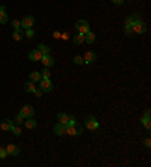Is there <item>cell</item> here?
<instances>
[{
    "label": "cell",
    "instance_id": "cell-1",
    "mask_svg": "<svg viewBox=\"0 0 151 167\" xmlns=\"http://www.w3.org/2000/svg\"><path fill=\"white\" fill-rule=\"evenodd\" d=\"M74 27H76L77 33H82V35H86L91 30V26H89V23L86 21V20H79V21H76Z\"/></svg>",
    "mask_w": 151,
    "mask_h": 167
},
{
    "label": "cell",
    "instance_id": "cell-2",
    "mask_svg": "<svg viewBox=\"0 0 151 167\" xmlns=\"http://www.w3.org/2000/svg\"><path fill=\"white\" fill-rule=\"evenodd\" d=\"M131 30H133V33H138V35H144L147 32V26H145V23L142 21V20H136V21H133L131 24Z\"/></svg>",
    "mask_w": 151,
    "mask_h": 167
},
{
    "label": "cell",
    "instance_id": "cell-3",
    "mask_svg": "<svg viewBox=\"0 0 151 167\" xmlns=\"http://www.w3.org/2000/svg\"><path fill=\"white\" fill-rule=\"evenodd\" d=\"M38 83H39V89L42 90V92H46V93L53 90V83H51L50 78H41Z\"/></svg>",
    "mask_w": 151,
    "mask_h": 167
},
{
    "label": "cell",
    "instance_id": "cell-4",
    "mask_svg": "<svg viewBox=\"0 0 151 167\" xmlns=\"http://www.w3.org/2000/svg\"><path fill=\"white\" fill-rule=\"evenodd\" d=\"M67 134H70V135H80L82 126L79 123H67Z\"/></svg>",
    "mask_w": 151,
    "mask_h": 167
},
{
    "label": "cell",
    "instance_id": "cell-5",
    "mask_svg": "<svg viewBox=\"0 0 151 167\" xmlns=\"http://www.w3.org/2000/svg\"><path fill=\"white\" fill-rule=\"evenodd\" d=\"M85 126L88 128V130H91V131H94V130H98V122H97V119L94 118V116H86L85 118Z\"/></svg>",
    "mask_w": 151,
    "mask_h": 167
},
{
    "label": "cell",
    "instance_id": "cell-6",
    "mask_svg": "<svg viewBox=\"0 0 151 167\" xmlns=\"http://www.w3.org/2000/svg\"><path fill=\"white\" fill-rule=\"evenodd\" d=\"M20 23H21V27H23V29H26V30H27V29H33L35 18H33L32 15H26V17H24V18Z\"/></svg>",
    "mask_w": 151,
    "mask_h": 167
},
{
    "label": "cell",
    "instance_id": "cell-7",
    "mask_svg": "<svg viewBox=\"0 0 151 167\" xmlns=\"http://www.w3.org/2000/svg\"><path fill=\"white\" fill-rule=\"evenodd\" d=\"M33 113H35V109L32 107V105H23L21 107V110H20V114L23 116L24 119H27V118H33Z\"/></svg>",
    "mask_w": 151,
    "mask_h": 167
},
{
    "label": "cell",
    "instance_id": "cell-8",
    "mask_svg": "<svg viewBox=\"0 0 151 167\" xmlns=\"http://www.w3.org/2000/svg\"><path fill=\"white\" fill-rule=\"evenodd\" d=\"M53 131H55V134H56V135H64V134H67V125H65V123L58 122L56 125H55Z\"/></svg>",
    "mask_w": 151,
    "mask_h": 167
},
{
    "label": "cell",
    "instance_id": "cell-9",
    "mask_svg": "<svg viewBox=\"0 0 151 167\" xmlns=\"http://www.w3.org/2000/svg\"><path fill=\"white\" fill-rule=\"evenodd\" d=\"M41 62H42V65L47 68H50V66H53L55 65V59L51 57L50 54H44L42 57H41Z\"/></svg>",
    "mask_w": 151,
    "mask_h": 167
},
{
    "label": "cell",
    "instance_id": "cell-10",
    "mask_svg": "<svg viewBox=\"0 0 151 167\" xmlns=\"http://www.w3.org/2000/svg\"><path fill=\"white\" fill-rule=\"evenodd\" d=\"M95 59H97V54H95L94 51L89 50V51H86L85 56H83V63H92Z\"/></svg>",
    "mask_w": 151,
    "mask_h": 167
},
{
    "label": "cell",
    "instance_id": "cell-11",
    "mask_svg": "<svg viewBox=\"0 0 151 167\" xmlns=\"http://www.w3.org/2000/svg\"><path fill=\"white\" fill-rule=\"evenodd\" d=\"M6 152H8V155H18L20 154V148L17 145H14V143H9L6 146Z\"/></svg>",
    "mask_w": 151,
    "mask_h": 167
},
{
    "label": "cell",
    "instance_id": "cell-12",
    "mask_svg": "<svg viewBox=\"0 0 151 167\" xmlns=\"http://www.w3.org/2000/svg\"><path fill=\"white\" fill-rule=\"evenodd\" d=\"M41 57H42V54L38 51V48L32 50V51L29 53V59H30L32 62H41Z\"/></svg>",
    "mask_w": 151,
    "mask_h": 167
},
{
    "label": "cell",
    "instance_id": "cell-13",
    "mask_svg": "<svg viewBox=\"0 0 151 167\" xmlns=\"http://www.w3.org/2000/svg\"><path fill=\"white\" fill-rule=\"evenodd\" d=\"M12 126H14V122L9 121V119H5V121H2V123H0V128L3 131H11Z\"/></svg>",
    "mask_w": 151,
    "mask_h": 167
},
{
    "label": "cell",
    "instance_id": "cell-14",
    "mask_svg": "<svg viewBox=\"0 0 151 167\" xmlns=\"http://www.w3.org/2000/svg\"><path fill=\"white\" fill-rule=\"evenodd\" d=\"M83 42H85V35L77 33V35H74V36H73V44H76V45H82Z\"/></svg>",
    "mask_w": 151,
    "mask_h": 167
},
{
    "label": "cell",
    "instance_id": "cell-15",
    "mask_svg": "<svg viewBox=\"0 0 151 167\" xmlns=\"http://www.w3.org/2000/svg\"><path fill=\"white\" fill-rule=\"evenodd\" d=\"M35 83L33 81H27V83H24V90L27 92V93H33L35 92Z\"/></svg>",
    "mask_w": 151,
    "mask_h": 167
},
{
    "label": "cell",
    "instance_id": "cell-16",
    "mask_svg": "<svg viewBox=\"0 0 151 167\" xmlns=\"http://www.w3.org/2000/svg\"><path fill=\"white\" fill-rule=\"evenodd\" d=\"M8 23V14L5 11V8H0V24H6Z\"/></svg>",
    "mask_w": 151,
    "mask_h": 167
},
{
    "label": "cell",
    "instance_id": "cell-17",
    "mask_svg": "<svg viewBox=\"0 0 151 167\" xmlns=\"http://www.w3.org/2000/svg\"><path fill=\"white\" fill-rule=\"evenodd\" d=\"M30 81H33V83H38L39 80H41V72H38V71H33V72H30Z\"/></svg>",
    "mask_w": 151,
    "mask_h": 167
},
{
    "label": "cell",
    "instance_id": "cell-18",
    "mask_svg": "<svg viewBox=\"0 0 151 167\" xmlns=\"http://www.w3.org/2000/svg\"><path fill=\"white\" fill-rule=\"evenodd\" d=\"M136 20H140V17H139V14L138 12H133L130 17H127V20H126V24H131L133 21H136Z\"/></svg>",
    "mask_w": 151,
    "mask_h": 167
},
{
    "label": "cell",
    "instance_id": "cell-19",
    "mask_svg": "<svg viewBox=\"0 0 151 167\" xmlns=\"http://www.w3.org/2000/svg\"><path fill=\"white\" fill-rule=\"evenodd\" d=\"M58 122L60 123H68V114L67 113H58Z\"/></svg>",
    "mask_w": 151,
    "mask_h": 167
},
{
    "label": "cell",
    "instance_id": "cell-20",
    "mask_svg": "<svg viewBox=\"0 0 151 167\" xmlns=\"http://www.w3.org/2000/svg\"><path fill=\"white\" fill-rule=\"evenodd\" d=\"M94 41H95V35L89 30L88 33L85 35V42H88V44H94Z\"/></svg>",
    "mask_w": 151,
    "mask_h": 167
},
{
    "label": "cell",
    "instance_id": "cell-21",
    "mask_svg": "<svg viewBox=\"0 0 151 167\" xmlns=\"http://www.w3.org/2000/svg\"><path fill=\"white\" fill-rule=\"evenodd\" d=\"M26 128H29V130L36 128V121L33 118H27V121H26Z\"/></svg>",
    "mask_w": 151,
    "mask_h": 167
},
{
    "label": "cell",
    "instance_id": "cell-22",
    "mask_svg": "<svg viewBox=\"0 0 151 167\" xmlns=\"http://www.w3.org/2000/svg\"><path fill=\"white\" fill-rule=\"evenodd\" d=\"M38 51L44 56V54H48V53H50V48H48L47 45H44V44H39L38 45Z\"/></svg>",
    "mask_w": 151,
    "mask_h": 167
},
{
    "label": "cell",
    "instance_id": "cell-23",
    "mask_svg": "<svg viewBox=\"0 0 151 167\" xmlns=\"http://www.w3.org/2000/svg\"><path fill=\"white\" fill-rule=\"evenodd\" d=\"M21 38H23L21 29H17V30H14V33H12V39H14V41H20Z\"/></svg>",
    "mask_w": 151,
    "mask_h": 167
},
{
    "label": "cell",
    "instance_id": "cell-24",
    "mask_svg": "<svg viewBox=\"0 0 151 167\" xmlns=\"http://www.w3.org/2000/svg\"><path fill=\"white\" fill-rule=\"evenodd\" d=\"M50 75H51L50 69H48L47 66H44V69L41 71V77H42V78H50Z\"/></svg>",
    "mask_w": 151,
    "mask_h": 167
},
{
    "label": "cell",
    "instance_id": "cell-25",
    "mask_svg": "<svg viewBox=\"0 0 151 167\" xmlns=\"http://www.w3.org/2000/svg\"><path fill=\"white\" fill-rule=\"evenodd\" d=\"M11 131H12V134H14V135H17V137H18V135H21V128H20L18 125H14Z\"/></svg>",
    "mask_w": 151,
    "mask_h": 167
},
{
    "label": "cell",
    "instance_id": "cell-26",
    "mask_svg": "<svg viewBox=\"0 0 151 167\" xmlns=\"http://www.w3.org/2000/svg\"><path fill=\"white\" fill-rule=\"evenodd\" d=\"M142 123H144V126H145L147 130H150V128H151L150 118H145V116H144V118H142Z\"/></svg>",
    "mask_w": 151,
    "mask_h": 167
},
{
    "label": "cell",
    "instance_id": "cell-27",
    "mask_svg": "<svg viewBox=\"0 0 151 167\" xmlns=\"http://www.w3.org/2000/svg\"><path fill=\"white\" fill-rule=\"evenodd\" d=\"M73 62H74L76 65H82V63H83V57H82V56H74V57H73Z\"/></svg>",
    "mask_w": 151,
    "mask_h": 167
},
{
    "label": "cell",
    "instance_id": "cell-28",
    "mask_svg": "<svg viewBox=\"0 0 151 167\" xmlns=\"http://www.w3.org/2000/svg\"><path fill=\"white\" fill-rule=\"evenodd\" d=\"M24 121V118L21 116V114H18L15 119H14V125H21V122Z\"/></svg>",
    "mask_w": 151,
    "mask_h": 167
},
{
    "label": "cell",
    "instance_id": "cell-29",
    "mask_svg": "<svg viewBox=\"0 0 151 167\" xmlns=\"http://www.w3.org/2000/svg\"><path fill=\"white\" fill-rule=\"evenodd\" d=\"M11 24H12V27H14L15 30H17V29H21V23L18 21V20H14Z\"/></svg>",
    "mask_w": 151,
    "mask_h": 167
},
{
    "label": "cell",
    "instance_id": "cell-30",
    "mask_svg": "<svg viewBox=\"0 0 151 167\" xmlns=\"http://www.w3.org/2000/svg\"><path fill=\"white\" fill-rule=\"evenodd\" d=\"M8 156V152H6V148H0V158H6Z\"/></svg>",
    "mask_w": 151,
    "mask_h": 167
},
{
    "label": "cell",
    "instance_id": "cell-31",
    "mask_svg": "<svg viewBox=\"0 0 151 167\" xmlns=\"http://www.w3.org/2000/svg\"><path fill=\"white\" fill-rule=\"evenodd\" d=\"M126 35L127 36H131L133 35V30H131V26L130 24H126Z\"/></svg>",
    "mask_w": 151,
    "mask_h": 167
},
{
    "label": "cell",
    "instance_id": "cell-32",
    "mask_svg": "<svg viewBox=\"0 0 151 167\" xmlns=\"http://www.w3.org/2000/svg\"><path fill=\"white\" fill-rule=\"evenodd\" d=\"M26 36H27V38H33V36H35L33 29H27V30H26Z\"/></svg>",
    "mask_w": 151,
    "mask_h": 167
},
{
    "label": "cell",
    "instance_id": "cell-33",
    "mask_svg": "<svg viewBox=\"0 0 151 167\" xmlns=\"http://www.w3.org/2000/svg\"><path fill=\"white\" fill-rule=\"evenodd\" d=\"M42 93H44V92H42L41 89H35V92H33V95H35L36 98H41V96H42Z\"/></svg>",
    "mask_w": 151,
    "mask_h": 167
},
{
    "label": "cell",
    "instance_id": "cell-34",
    "mask_svg": "<svg viewBox=\"0 0 151 167\" xmlns=\"http://www.w3.org/2000/svg\"><path fill=\"white\" fill-rule=\"evenodd\" d=\"M144 146H145L147 149H148V148H150V146H151V140H150V139H148V137H147V139L144 140Z\"/></svg>",
    "mask_w": 151,
    "mask_h": 167
},
{
    "label": "cell",
    "instance_id": "cell-35",
    "mask_svg": "<svg viewBox=\"0 0 151 167\" xmlns=\"http://www.w3.org/2000/svg\"><path fill=\"white\" fill-rule=\"evenodd\" d=\"M112 2H113V5H118V6H121V5H122V3H124L126 0H112Z\"/></svg>",
    "mask_w": 151,
    "mask_h": 167
},
{
    "label": "cell",
    "instance_id": "cell-36",
    "mask_svg": "<svg viewBox=\"0 0 151 167\" xmlns=\"http://www.w3.org/2000/svg\"><path fill=\"white\" fill-rule=\"evenodd\" d=\"M68 123H76V118L71 114V116H68Z\"/></svg>",
    "mask_w": 151,
    "mask_h": 167
},
{
    "label": "cell",
    "instance_id": "cell-37",
    "mask_svg": "<svg viewBox=\"0 0 151 167\" xmlns=\"http://www.w3.org/2000/svg\"><path fill=\"white\" fill-rule=\"evenodd\" d=\"M60 38L67 41V39H70V35H68V33H60Z\"/></svg>",
    "mask_w": 151,
    "mask_h": 167
},
{
    "label": "cell",
    "instance_id": "cell-38",
    "mask_svg": "<svg viewBox=\"0 0 151 167\" xmlns=\"http://www.w3.org/2000/svg\"><path fill=\"white\" fill-rule=\"evenodd\" d=\"M53 38H55V39H59V38H60V33H59V32H53Z\"/></svg>",
    "mask_w": 151,
    "mask_h": 167
},
{
    "label": "cell",
    "instance_id": "cell-39",
    "mask_svg": "<svg viewBox=\"0 0 151 167\" xmlns=\"http://www.w3.org/2000/svg\"><path fill=\"white\" fill-rule=\"evenodd\" d=\"M144 116H145V118H150V110H148V109L144 111Z\"/></svg>",
    "mask_w": 151,
    "mask_h": 167
},
{
    "label": "cell",
    "instance_id": "cell-40",
    "mask_svg": "<svg viewBox=\"0 0 151 167\" xmlns=\"http://www.w3.org/2000/svg\"><path fill=\"white\" fill-rule=\"evenodd\" d=\"M0 8H2V6H0Z\"/></svg>",
    "mask_w": 151,
    "mask_h": 167
}]
</instances>
